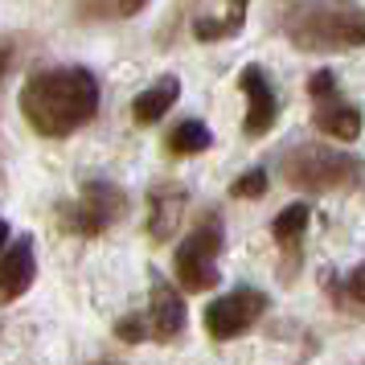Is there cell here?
Listing matches in <instances>:
<instances>
[{
  "label": "cell",
  "mask_w": 365,
  "mask_h": 365,
  "mask_svg": "<svg viewBox=\"0 0 365 365\" xmlns=\"http://www.w3.org/2000/svg\"><path fill=\"white\" fill-rule=\"evenodd\" d=\"M247 9H250V0H226V13H222V17H197L193 21V37H197V41L234 37L247 25Z\"/></svg>",
  "instance_id": "4fadbf2b"
},
{
  "label": "cell",
  "mask_w": 365,
  "mask_h": 365,
  "mask_svg": "<svg viewBox=\"0 0 365 365\" xmlns=\"http://www.w3.org/2000/svg\"><path fill=\"white\" fill-rule=\"evenodd\" d=\"M238 86H242V95H247V123H242V132L267 135L275 128V119H279V95H275L271 78H267V70L247 66L238 74Z\"/></svg>",
  "instance_id": "9c48e42d"
},
{
  "label": "cell",
  "mask_w": 365,
  "mask_h": 365,
  "mask_svg": "<svg viewBox=\"0 0 365 365\" xmlns=\"http://www.w3.org/2000/svg\"><path fill=\"white\" fill-rule=\"evenodd\" d=\"M210 144H214V132H210L201 119H185V123H177V128L165 135V148L173 152V156H197V152H205Z\"/></svg>",
  "instance_id": "5bb4252c"
},
{
  "label": "cell",
  "mask_w": 365,
  "mask_h": 365,
  "mask_svg": "<svg viewBox=\"0 0 365 365\" xmlns=\"http://www.w3.org/2000/svg\"><path fill=\"white\" fill-rule=\"evenodd\" d=\"M115 336L123 345H140V341H148V320L144 316H123L115 324Z\"/></svg>",
  "instance_id": "2e32d148"
},
{
  "label": "cell",
  "mask_w": 365,
  "mask_h": 365,
  "mask_svg": "<svg viewBox=\"0 0 365 365\" xmlns=\"http://www.w3.org/2000/svg\"><path fill=\"white\" fill-rule=\"evenodd\" d=\"M189 205V193H185L181 181H156L148 189V238L152 242H168L177 226H181V214Z\"/></svg>",
  "instance_id": "30bf717a"
},
{
  "label": "cell",
  "mask_w": 365,
  "mask_h": 365,
  "mask_svg": "<svg viewBox=\"0 0 365 365\" xmlns=\"http://www.w3.org/2000/svg\"><path fill=\"white\" fill-rule=\"evenodd\" d=\"M263 312H267V296L259 287H234L205 308V332L214 341H234L247 329H255L263 320Z\"/></svg>",
  "instance_id": "52a82bcc"
},
{
  "label": "cell",
  "mask_w": 365,
  "mask_h": 365,
  "mask_svg": "<svg viewBox=\"0 0 365 365\" xmlns=\"http://www.w3.org/2000/svg\"><path fill=\"white\" fill-rule=\"evenodd\" d=\"M99 111V78L86 66H50L37 70L21 86V115L46 140L86 128Z\"/></svg>",
  "instance_id": "6da1fadb"
},
{
  "label": "cell",
  "mask_w": 365,
  "mask_h": 365,
  "mask_svg": "<svg viewBox=\"0 0 365 365\" xmlns=\"http://www.w3.org/2000/svg\"><path fill=\"white\" fill-rule=\"evenodd\" d=\"M144 9H148V0H119V17H135Z\"/></svg>",
  "instance_id": "d6986e66"
},
{
  "label": "cell",
  "mask_w": 365,
  "mask_h": 365,
  "mask_svg": "<svg viewBox=\"0 0 365 365\" xmlns=\"http://www.w3.org/2000/svg\"><path fill=\"white\" fill-rule=\"evenodd\" d=\"M34 279H37V250L34 238L21 234L0 259V304H13L17 296H25L34 287Z\"/></svg>",
  "instance_id": "8fae6325"
},
{
  "label": "cell",
  "mask_w": 365,
  "mask_h": 365,
  "mask_svg": "<svg viewBox=\"0 0 365 365\" xmlns=\"http://www.w3.org/2000/svg\"><path fill=\"white\" fill-rule=\"evenodd\" d=\"M181 99V78L177 74H168V78H160L156 86H148V91H140L132 99V119L140 123V128H148V123H156V119L168 115V107Z\"/></svg>",
  "instance_id": "7c38bea8"
},
{
  "label": "cell",
  "mask_w": 365,
  "mask_h": 365,
  "mask_svg": "<svg viewBox=\"0 0 365 365\" xmlns=\"http://www.w3.org/2000/svg\"><path fill=\"white\" fill-rule=\"evenodd\" d=\"M148 341H181L185 332V299L181 292L173 287V283L160 275V271H152V292H148Z\"/></svg>",
  "instance_id": "ba28073f"
},
{
  "label": "cell",
  "mask_w": 365,
  "mask_h": 365,
  "mask_svg": "<svg viewBox=\"0 0 365 365\" xmlns=\"http://www.w3.org/2000/svg\"><path fill=\"white\" fill-rule=\"evenodd\" d=\"M287 41L304 53H332L365 46V9L357 0H299L283 17Z\"/></svg>",
  "instance_id": "7a4b0ae2"
},
{
  "label": "cell",
  "mask_w": 365,
  "mask_h": 365,
  "mask_svg": "<svg viewBox=\"0 0 365 365\" xmlns=\"http://www.w3.org/2000/svg\"><path fill=\"white\" fill-rule=\"evenodd\" d=\"M4 66H9V50H0V78H4Z\"/></svg>",
  "instance_id": "ffe728a7"
},
{
  "label": "cell",
  "mask_w": 365,
  "mask_h": 365,
  "mask_svg": "<svg viewBox=\"0 0 365 365\" xmlns=\"http://www.w3.org/2000/svg\"><path fill=\"white\" fill-rule=\"evenodd\" d=\"M345 296L353 299V304H361V308H365V263L357 267L353 275H349V283H345Z\"/></svg>",
  "instance_id": "ac0fdd59"
},
{
  "label": "cell",
  "mask_w": 365,
  "mask_h": 365,
  "mask_svg": "<svg viewBox=\"0 0 365 365\" xmlns=\"http://www.w3.org/2000/svg\"><path fill=\"white\" fill-rule=\"evenodd\" d=\"M4 238H9V226H4V222H0V250H4Z\"/></svg>",
  "instance_id": "44dd1931"
},
{
  "label": "cell",
  "mask_w": 365,
  "mask_h": 365,
  "mask_svg": "<svg viewBox=\"0 0 365 365\" xmlns=\"http://www.w3.org/2000/svg\"><path fill=\"white\" fill-rule=\"evenodd\" d=\"M217 255H222V217L205 214L189 230V238L177 247V259H173V271H177L185 292H210V287H217V279H222Z\"/></svg>",
  "instance_id": "277c9868"
},
{
  "label": "cell",
  "mask_w": 365,
  "mask_h": 365,
  "mask_svg": "<svg viewBox=\"0 0 365 365\" xmlns=\"http://www.w3.org/2000/svg\"><path fill=\"white\" fill-rule=\"evenodd\" d=\"M283 181L304 193H332V189H353L365 181V160L332 144H296L279 160Z\"/></svg>",
  "instance_id": "3957f363"
},
{
  "label": "cell",
  "mask_w": 365,
  "mask_h": 365,
  "mask_svg": "<svg viewBox=\"0 0 365 365\" xmlns=\"http://www.w3.org/2000/svg\"><path fill=\"white\" fill-rule=\"evenodd\" d=\"M230 193H234V197H263V193H267V173H263V168H250L242 181H234Z\"/></svg>",
  "instance_id": "e0dca14e"
},
{
  "label": "cell",
  "mask_w": 365,
  "mask_h": 365,
  "mask_svg": "<svg viewBox=\"0 0 365 365\" xmlns=\"http://www.w3.org/2000/svg\"><path fill=\"white\" fill-rule=\"evenodd\" d=\"M123 210H128V193H123L115 181H86L78 201L62 210V222H66L74 234L95 238V234H103L107 226H115L119 217H123Z\"/></svg>",
  "instance_id": "5b68a950"
},
{
  "label": "cell",
  "mask_w": 365,
  "mask_h": 365,
  "mask_svg": "<svg viewBox=\"0 0 365 365\" xmlns=\"http://www.w3.org/2000/svg\"><path fill=\"white\" fill-rule=\"evenodd\" d=\"M308 95L316 99V132L332 135V140H357L361 135V111L349 99H341V86L332 78V70H316L312 83H308Z\"/></svg>",
  "instance_id": "8992f818"
},
{
  "label": "cell",
  "mask_w": 365,
  "mask_h": 365,
  "mask_svg": "<svg viewBox=\"0 0 365 365\" xmlns=\"http://www.w3.org/2000/svg\"><path fill=\"white\" fill-rule=\"evenodd\" d=\"M308 217H312V210H308L304 201L287 205V210H283V214H275V222H271V238H275L283 250H296L299 234H304V226H308Z\"/></svg>",
  "instance_id": "9a60e30c"
}]
</instances>
